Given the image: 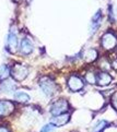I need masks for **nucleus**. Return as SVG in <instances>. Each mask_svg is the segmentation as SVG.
<instances>
[{
	"label": "nucleus",
	"instance_id": "f257e3e1",
	"mask_svg": "<svg viewBox=\"0 0 117 132\" xmlns=\"http://www.w3.org/2000/svg\"><path fill=\"white\" fill-rule=\"evenodd\" d=\"M10 75L14 81H23L29 75V68L22 63H14L12 68H10Z\"/></svg>",
	"mask_w": 117,
	"mask_h": 132
},
{
	"label": "nucleus",
	"instance_id": "f03ea898",
	"mask_svg": "<svg viewBox=\"0 0 117 132\" xmlns=\"http://www.w3.org/2000/svg\"><path fill=\"white\" fill-rule=\"evenodd\" d=\"M40 87L42 89V92H43L46 96H53L55 92L57 91V85H56V83L54 80H51L47 77H44L40 80Z\"/></svg>",
	"mask_w": 117,
	"mask_h": 132
},
{
	"label": "nucleus",
	"instance_id": "7ed1b4c3",
	"mask_svg": "<svg viewBox=\"0 0 117 132\" xmlns=\"http://www.w3.org/2000/svg\"><path fill=\"white\" fill-rule=\"evenodd\" d=\"M69 109V103L67 102V100L65 98H59V100L55 101L50 106V114L54 116H58V115H61L64 112H66Z\"/></svg>",
	"mask_w": 117,
	"mask_h": 132
},
{
	"label": "nucleus",
	"instance_id": "20e7f679",
	"mask_svg": "<svg viewBox=\"0 0 117 132\" xmlns=\"http://www.w3.org/2000/svg\"><path fill=\"white\" fill-rule=\"evenodd\" d=\"M101 45L106 50H112L117 46V37L113 33H105L101 38Z\"/></svg>",
	"mask_w": 117,
	"mask_h": 132
},
{
	"label": "nucleus",
	"instance_id": "39448f33",
	"mask_svg": "<svg viewBox=\"0 0 117 132\" xmlns=\"http://www.w3.org/2000/svg\"><path fill=\"white\" fill-rule=\"evenodd\" d=\"M67 84H68L69 89H70V91H72V92L81 91V89L83 88V86H84L83 80L80 77H78V75H74V74L71 75V77L68 79Z\"/></svg>",
	"mask_w": 117,
	"mask_h": 132
},
{
	"label": "nucleus",
	"instance_id": "423d86ee",
	"mask_svg": "<svg viewBox=\"0 0 117 132\" xmlns=\"http://www.w3.org/2000/svg\"><path fill=\"white\" fill-rule=\"evenodd\" d=\"M34 49V46H33V43L31 42V39H29L27 37H24L22 38L20 45H19V51L24 55V56H27L32 54V51Z\"/></svg>",
	"mask_w": 117,
	"mask_h": 132
},
{
	"label": "nucleus",
	"instance_id": "0eeeda50",
	"mask_svg": "<svg viewBox=\"0 0 117 132\" xmlns=\"http://www.w3.org/2000/svg\"><path fill=\"white\" fill-rule=\"evenodd\" d=\"M19 44H18V36L15 34V32L11 30L10 33L8 35V39H7V48L10 51L11 54H13L14 51L18 49Z\"/></svg>",
	"mask_w": 117,
	"mask_h": 132
},
{
	"label": "nucleus",
	"instance_id": "6e6552de",
	"mask_svg": "<svg viewBox=\"0 0 117 132\" xmlns=\"http://www.w3.org/2000/svg\"><path fill=\"white\" fill-rule=\"evenodd\" d=\"M17 89V85L14 83V80H10V79H6L1 81V84H0V92L2 93H13Z\"/></svg>",
	"mask_w": 117,
	"mask_h": 132
},
{
	"label": "nucleus",
	"instance_id": "1a4fd4ad",
	"mask_svg": "<svg viewBox=\"0 0 117 132\" xmlns=\"http://www.w3.org/2000/svg\"><path fill=\"white\" fill-rule=\"evenodd\" d=\"M69 120H70V115L68 112H64L61 115L54 116L50 121V123L54 127H61V126H65L66 123H68Z\"/></svg>",
	"mask_w": 117,
	"mask_h": 132
},
{
	"label": "nucleus",
	"instance_id": "9d476101",
	"mask_svg": "<svg viewBox=\"0 0 117 132\" xmlns=\"http://www.w3.org/2000/svg\"><path fill=\"white\" fill-rule=\"evenodd\" d=\"M112 77L111 75L105 72V71H101L96 74V84L100 86H106L112 82Z\"/></svg>",
	"mask_w": 117,
	"mask_h": 132
},
{
	"label": "nucleus",
	"instance_id": "9b49d317",
	"mask_svg": "<svg viewBox=\"0 0 117 132\" xmlns=\"http://www.w3.org/2000/svg\"><path fill=\"white\" fill-rule=\"evenodd\" d=\"M14 109V105L9 101H0V117L10 115Z\"/></svg>",
	"mask_w": 117,
	"mask_h": 132
},
{
	"label": "nucleus",
	"instance_id": "f8f14e48",
	"mask_svg": "<svg viewBox=\"0 0 117 132\" xmlns=\"http://www.w3.org/2000/svg\"><path fill=\"white\" fill-rule=\"evenodd\" d=\"M101 20H102V12L101 11H97L94 16L92 18L91 20V25H90V31H91V34H93L100 26V23H101Z\"/></svg>",
	"mask_w": 117,
	"mask_h": 132
},
{
	"label": "nucleus",
	"instance_id": "ddd939ff",
	"mask_svg": "<svg viewBox=\"0 0 117 132\" xmlns=\"http://www.w3.org/2000/svg\"><path fill=\"white\" fill-rule=\"evenodd\" d=\"M97 56L99 55H97V51L95 49H88L85 53L83 54V59L85 62L91 63L97 59Z\"/></svg>",
	"mask_w": 117,
	"mask_h": 132
},
{
	"label": "nucleus",
	"instance_id": "4468645a",
	"mask_svg": "<svg viewBox=\"0 0 117 132\" xmlns=\"http://www.w3.org/2000/svg\"><path fill=\"white\" fill-rule=\"evenodd\" d=\"M13 97H14V100L19 103H27L31 100L30 95H27V94L24 92H17V93H14Z\"/></svg>",
	"mask_w": 117,
	"mask_h": 132
},
{
	"label": "nucleus",
	"instance_id": "2eb2a0df",
	"mask_svg": "<svg viewBox=\"0 0 117 132\" xmlns=\"http://www.w3.org/2000/svg\"><path fill=\"white\" fill-rule=\"evenodd\" d=\"M9 77H10V68L7 64H2L0 67V81H3Z\"/></svg>",
	"mask_w": 117,
	"mask_h": 132
},
{
	"label": "nucleus",
	"instance_id": "dca6fc26",
	"mask_svg": "<svg viewBox=\"0 0 117 132\" xmlns=\"http://www.w3.org/2000/svg\"><path fill=\"white\" fill-rule=\"evenodd\" d=\"M107 126H108V122L105 121V120H101L94 126V128H93V132H102Z\"/></svg>",
	"mask_w": 117,
	"mask_h": 132
},
{
	"label": "nucleus",
	"instance_id": "f3484780",
	"mask_svg": "<svg viewBox=\"0 0 117 132\" xmlns=\"http://www.w3.org/2000/svg\"><path fill=\"white\" fill-rule=\"evenodd\" d=\"M85 80L90 84H94V83H96V75L93 72H88L85 74Z\"/></svg>",
	"mask_w": 117,
	"mask_h": 132
},
{
	"label": "nucleus",
	"instance_id": "a211bd4d",
	"mask_svg": "<svg viewBox=\"0 0 117 132\" xmlns=\"http://www.w3.org/2000/svg\"><path fill=\"white\" fill-rule=\"evenodd\" d=\"M54 128V126L51 125V123H47V125H45L43 128L41 129V132H50L51 130H53Z\"/></svg>",
	"mask_w": 117,
	"mask_h": 132
},
{
	"label": "nucleus",
	"instance_id": "6ab92c4d",
	"mask_svg": "<svg viewBox=\"0 0 117 132\" xmlns=\"http://www.w3.org/2000/svg\"><path fill=\"white\" fill-rule=\"evenodd\" d=\"M112 105H113V107L117 110V93H115L113 97H112Z\"/></svg>",
	"mask_w": 117,
	"mask_h": 132
},
{
	"label": "nucleus",
	"instance_id": "aec40b11",
	"mask_svg": "<svg viewBox=\"0 0 117 132\" xmlns=\"http://www.w3.org/2000/svg\"><path fill=\"white\" fill-rule=\"evenodd\" d=\"M0 132H10V131L6 127H0Z\"/></svg>",
	"mask_w": 117,
	"mask_h": 132
}]
</instances>
